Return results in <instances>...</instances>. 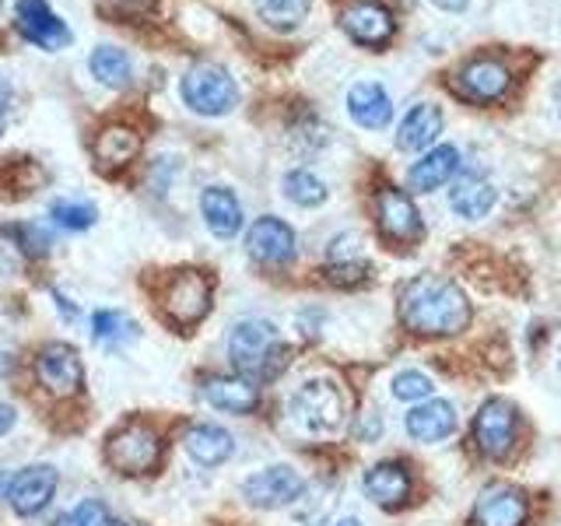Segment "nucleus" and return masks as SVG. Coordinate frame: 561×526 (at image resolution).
<instances>
[{"mask_svg":"<svg viewBox=\"0 0 561 526\" xmlns=\"http://www.w3.org/2000/svg\"><path fill=\"white\" fill-rule=\"evenodd\" d=\"M470 302L467 295L446 277L421 274L408 281L400 291V320L421 338H449L470 327Z\"/></svg>","mask_w":561,"mask_h":526,"instance_id":"f257e3e1","label":"nucleus"},{"mask_svg":"<svg viewBox=\"0 0 561 526\" xmlns=\"http://www.w3.org/2000/svg\"><path fill=\"white\" fill-rule=\"evenodd\" d=\"M228 358L245 379H277L288 365V344L267 320H242L228 333Z\"/></svg>","mask_w":561,"mask_h":526,"instance_id":"f03ea898","label":"nucleus"},{"mask_svg":"<svg viewBox=\"0 0 561 526\" xmlns=\"http://www.w3.org/2000/svg\"><path fill=\"white\" fill-rule=\"evenodd\" d=\"M288 411L298 428H306L312 435H333L344 425L347 403L341 386L333 379H309L291 393Z\"/></svg>","mask_w":561,"mask_h":526,"instance_id":"7ed1b4c3","label":"nucleus"},{"mask_svg":"<svg viewBox=\"0 0 561 526\" xmlns=\"http://www.w3.org/2000/svg\"><path fill=\"white\" fill-rule=\"evenodd\" d=\"M180 95L197 116H225L239 105V84L218 64H193L180 81Z\"/></svg>","mask_w":561,"mask_h":526,"instance_id":"20e7f679","label":"nucleus"},{"mask_svg":"<svg viewBox=\"0 0 561 526\" xmlns=\"http://www.w3.org/2000/svg\"><path fill=\"white\" fill-rule=\"evenodd\" d=\"M162 460V435L145 421H130L105 443V464L119 473H151Z\"/></svg>","mask_w":561,"mask_h":526,"instance_id":"39448f33","label":"nucleus"},{"mask_svg":"<svg viewBox=\"0 0 561 526\" xmlns=\"http://www.w3.org/2000/svg\"><path fill=\"white\" fill-rule=\"evenodd\" d=\"M210 295H215V285L204 271H175L162 288V309L169 323L183 330L197 327L210 309Z\"/></svg>","mask_w":561,"mask_h":526,"instance_id":"423d86ee","label":"nucleus"},{"mask_svg":"<svg viewBox=\"0 0 561 526\" xmlns=\"http://www.w3.org/2000/svg\"><path fill=\"white\" fill-rule=\"evenodd\" d=\"M341 28L355 46L386 49L397 35V18L379 0H351L341 11Z\"/></svg>","mask_w":561,"mask_h":526,"instance_id":"0eeeda50","label":"nucleus"},{"mask_svg":"<svg viewBox=\"0 0 561 526\" xmlns=\"http://www.w3.org/2000/svg\"><path fill=\"white\" fill-rule=\"evenodd\" d=\"M306 491V481L298 478V470L288 464L263 467L242 481V499L253 508H285Z\"/></svg>","mask_w":561,"mask_h":526,"instance_id":"6e6552de","label":"nucleus"},{"mask_svg":"<svg viewBox=\"0 0 561 526\" xmlns=\"http://www.w3.org/2000/svg\"><path fill=\"white\" fill-rule=\"evenodd\" d=\"M376 218H379V232L390 242L411 245V242H417L421 236H425V221H421L408 190L382 186L376 193Z\"/></svg>","mask_w":561,"mask_h":526,"instance_id":"1a4fd4ad","label":"nucleus"},{"mask_svg":"<svg viewBox=\"0 0 561 526\" xmlns=\"http://www.w3.org/2000/svg\"><path fill=\"white\" fill-rule=\"evenodd\" d=\"M508 88H513V70L495 57H473L456 75V92L473 105L502 102L508 95Z\"/></svg>","mask_w":561,"mask_h":526,"instance_id":"9d476101","label":"nucleus"},{"mask_svg":"<svg viewBox=\"0 0 561 526\" xmlns=\"http://www.w3.org/2000/svg\"><path fill=\"white\" fill-rule=\"evenodd\" d=\"M516 428H519V418L516 408L502 397H491L481 403L478 418H473V443L484 456H505L516 443Z\"/></svg>","mask_w":561,"mask_h":526,"instance_id":"9b49d317","label":"nucleus"},{"mask_svg":"<svg viewBox=\"0 0 561 526\" xmlns=\"http://www.w3.org/2000/svg\"><path fill=\"white\" fill-rule=\"evenodd\" d=\"M57 484H60L57 467L32 464L25 470H18L14 478L8 481L4 499H8V505L14 508L18 516H35L53 502V495H57Z\"/></svg>","mask_w":561,"mask_h":526,"instance_id":"f8f14e48","label":"nucleus"},{"mask_svg":"<svg viewBox=\"0 0 561 526\" xmlns=\"http://www.w3.org/2000/svg\"><path fill=\"white\" fill-rule=\"evenodd\" d=\"M245 250L263 267H288V263L298 256V239L291 232L288 221H280L274 215L256 218L245 232Z\"/></svg>","mask_w":561,"mask_h":526,"instance_id":"ddd939ff","label":"nucleus"},{"mask_svg":"<svg viewBox=\"0 0 561 526\" xmlns=\"http://www.w3.org/2000/svg\"><path fill=\"white\" fill-rule=\"evenodd\" d=\"M35 376L46 386L49 393L57 397H70L81 390L84 382V368H81V355L64 341H53L39 351L35 358Z\"/></svg>","mask_w":561,"mask_h":526,"instance_id":"4468645a","label":"nucleus"},{"mask_svg":"<svg viewBox=\"0 0 561 526\" xmlns=\"http://www.w3.org/2000/svg\"><path fill=\"white\" fill-rule=\"evenodd\" d=\"M14 22H18V32L39 49H64L75 39L70 28L64 25V18L53 11L46 0H18Z\"/></svg>","mask_w":561,"mask_h":526,"instance_id":"2eb2a0df","label":"nucleus"},{"mask_svg":"<svg viewBox=\"0 0 561 526\" xmlns=\"http://www.w3.org/2000/svg\"><path fill=\"white\" fill-rule=\"evenodd\" d=\"M530 502L513 484H491L473 505V526H523Z\"/></svg>","mask_w":561,"mask_h":526,"instance_id":"dca6fc26","label":"nucleus"},{"mask_svg":"<svg viewBox=\"0 0 561 526\" xmlns=\"http://www.w3.org/2000/svg\"><path fill=\"white\" fill-rule=\"evenodd\" d=\"M463 169V158L456 145H435L417 162L408 169V186L414 193H432V190H443L456 172Z\"/></svg>","mask_w":561,"mask_h":526,"instance_id":"f3484780","label":"nucleus"},{"mask_svg":"<svg viewBox=\"0 0 561 526\" xmlns=\"http://www.w3.org/2000/svg\"><path fill=\"white\" fill-rule=\"evenodd\" d=\"M403 428H408V435L414 438V443H428V446L443 443V438H449L456 432V408L449 400L428 397L408 411Z\"/></svg>","mask_w":561,"mask_h":526,"instance_id":"a211bd4d","label":"nucleus"},{"mask_svg":"<svg viewBox=\"0 0 561 526\" xmlns=\"http://www.w3.org/2000/svg\"><path fill=\"white\" fill-rule=\"evenodd\" d=\"M443 110L435 102H417L408 110V116L397 127V148L400 151H428L435 148L438 134H443Z\"/></svg>","mask_w":561,"mask_h":526,"instance_id":"6ab92c4d","label":"nucleus"},{"mask_svg":"<svg viewBox=\"0 0 561 526\" xmlns=\"http://www.w3.org/2000/svg\"><path fill=\"white\" fill-rule=\"evenodd\" d=\"M204 400L225 414H253L260 408V386L245 376H215L204 382Z\"/></svg>","mask_w":561,"mask_h":526,"instance_id":"aec40b11","label":"nucleus"},{"mask_svg":"<svg viewBox=\"0 0 561 526\" xmlns=\"http://www.w3.org/2000/svg\"><path fill=\"white\" fill-rule=\"evenodd\" d=\"M347 113L365 130H382L393 119V99L379 81H358L347 92Z\"/></svg>","mask_w":561,"mask_h":526,"instance_id":"412c9836","label":"nucleus"},{"mask_svg":"<svg viewBox=\"0 0 561 526\" xmlns=\"http://www.w3.org/2000/svg\"><path fill=\"white\" fill-rule=\"evenodd\" d=\"M183 449L197 460L201 467H221L236 449V438L228 428L215 425V421H201V425H190L183 435Z\"/></svg>","mask_w":561,"mask_h":526,"instance_id":"4be33fe9","label":"nucleus"},{"mask_svg":"<svg viewBox=\"0 0 561 526\" xmlns=\"http://www.w3.org/2000/svg\"><path fill=\"white\" fill-rule=\"evenodd\" d=\"M365 495L373 499L376 505H386V508H393V505H403L411 495V473L403 464L397 460H386V464H376L373 470L365 473Z\"/></svg>","mask_w":561,"mask_h":526,"instance_id":"5701e85b","label":"nucleus"},{"mask_svg":"<svg viewBox=\"0 0 561 526\" xmlns=\"http://www.w3.org/2000/svg\"><path fill=\"white\" fill-rule=\"evenodd\" d=\"M201 215L218 239H236L242 228V204L228 186H207L201 197Z\"/></svg>","mask_w":561,"mask_h":526,"instance_id":"b1692460","label":"nucleus"},{"mask_svg":"<svg viewBox=\"0 0 561 526\" xmlns=\"http://www.w3.org/2000/svg\"><path fill=\"white\" fill-rule=\"evenodd\" d=\"M495 204H499V190L491 180H484V175H467V180H460L449 190V207L467 221L488 218L491 210H495Z\"/></svg>","mask_w":561,"mask_h":526,"instance_id":"393cba45","label":"nucleus"},{"mask_svg":"<svg viewBox=\"0 0 561 526\" xmlns=\"http://www.w3.org/2000/svg\"><path fill=\"white\" fill-rule=\"evenodd\" d=\"M327 271L337 285H358V281L368 277V260L362 253V242L358 236H337L330 242L327 250Z\"/></svg>","mask_w":561,"mask_h":526,"instance_id":"a878e982","label":"nucleus"},{"mask_svg":"<svg viewBox=\"0 0 561 526\" xmlns=\"http://www.w3.org/2000/svg\"><path fill=\"white\" fill-rule=\"evenodd\" d=\"M137 151H140V134L127 127V123H110V127H102L95 137V158L105 169H119L134 162Z\"/></svg>","mask_w":561,"mask_h":526,"instance_id":"bb28decb","label":"nucleus"},{"mask_svg":"<svg viewBox=\"0 0 561 526\" xmlns=\"http://www.w3.org/2000/svg\"><path fill=\"white\" fill-rule=\"evenodd\" d=\"M88 67H92L95 81H102L105 88H127L134 81V64L127 57V49L119 46H99L88 57Z\"/></svg>","mask_w":561,"mask_h":526,"instance_id":"cd10ccee","label":"nucleus"},{"mask_svg":"<svg viewBox=\"0 0 561 526\" xmlns=\"http://www.w3.org/2000/svg\"><path fill=\"white\" fill-rule=\"evenodd\" d=\"M253 8L263 25H271L277 32H295L306 22L312 0H253Z\"/></svg>","mask_w":561,"mask_h":526,"instance_id":"c85d7f7f","label":"nucleus"},{"mask_svg":"<svg viewBox=\"0 0 561 526\" xmlns=\"http://www.w3.org/2000/svg\"><path fill=\"white\" fill-rule=\"evenodd\" d=\"M92 338L102 347H119L137 338V323L130 316H123L119 309H99L92 316Z\"/></svg>","mask_w":561,"mask_h":526,"instance_id":"c756f323","label":"nucleus"},{"mask_svg":"<svg viewBox=\"0 0 561 526\" xmlns=\"http://www.w3.org/2000/svg\"><path fill=\"white\" fill-rule=\"evenodd\" d=\"M280 186H285V197L291 204H298V207H320L330 197L327 183L316 172H309V169H291Z\"/></svg>","mask_w":561,"mask_h":526,"instance_id":"7c9ffc66","label":"nucleus"},{"mask_svg":"<svg viewBox=\"0 0 561 526\" xmlns=\"http://www.w3.org/2000/svg\"><path fill=\"white\" fill-rule=\"evenodd\" d=\"M49 218L57 221L60 228H67V232H84V228H92L99 210L92 204L84 201H57L49 207Z\"/></svg>","mask_w":561,"mask_h":526,"instance_id":"2f4dec72","label":"nucleus"},{"mask_svg":"<svg viewBox=\"0 0 561 526\" xmlns=\"http://www.w3.org/2000/svg\"><path fill=\"white\" fill-rule=\"evenodd\" d=\"M25 228H0V277H11L25 267Z\"/></svg>","mask_w":561,"mask_h":526,"instance_id":"473e14b6","label":"nucleus"},{"mask_svg":"<svg viewBox=\"0 0 561 526\" xmlns=\"http://www.w3.org/2000/svg\"><path fill=\"white\" fill-rule=\"evenodd\" d=\"M390 390L397 400H408V403H421V400H428L435 393V382L425 376V373H417V368H403V373L393 376L390 382Z\"/></svg>","mask_w":561,"mask_h":526,"instance_id":"72a5a7b5","label":"nucleus"},{"mask_svg":"<svg viewBox=\"0 0 561 526\" xmlns=\"http://www.w3.org/2000/svg\"><path fill=\"white\" fill-rule=\"evenodd\" d=\"M64 526H116V523H113L110 505H105L102 499H84L70 508Z\"/></svg>","mask_w":561,"mask_h":526,"instance_id":"f704fd0d","label":"nucleus"},{"mask_svg":"<svg viewBox=\"0 0 561 526\" xmlns=\"http://www.w3.org/2000/svg\"><path fill=\"white\" fill-rule=\"evenodd\" d=\"M8 116H11V81L0 75V134L8 127Z\"/></svg>","mask_w":561,"mask_h":526,"instance_id":"c9c22d12","label":"nucleus"},{"mask_svg":"<svg viewBox=\"0 0 561 526\" xmlns=\"http://www.w3.org/2000/svg\"><path fill=\"white\" fill-rule=\"evenodd\" d=\"M14 421H18V411L11 408V403L0 400V438H4L14 428Z\"/></svg>","mask_w":561,"mask_h":526,"instance_id":"e433bc0d","label":"nucleus"},{"mask_svg":"<svg viewBox=\"0 0 561 526\" xmlns=\"http://www.w3.org/2000/svg\"><path fill=\"white\" fill-rule=\"evenodd\" d=\"M435 8H443V11H453V14H460L470 8V0H432Z\"/></svg>","mask_w":561,"mask_h":526,"instance_id":"4c0bfd02","label":"nucleus"},{"mask_svg":"<svg viewBox=\"0 0 561 526\" xmlns=\"http://www.w3.org/2000/svg\"><path fill=\"white\" fill-rule=\"evenodd\" d=\"M554 105H558V113H561V78H558V84H554Z\"/></svg>","mask_w":561,"mask_h":526,"instance_id":"58836bf2","label":"nucleus"},{"mask_svg":"<svg viewBox=\"0 0 561 526\" xmlns=\"http://www.w3.org/2000/svg\"><path fill=\"white\" fill-rule=\"evenodd\" d=\"M4 491H8V478H4V470H0V499H4Z\"/></svg>","mask_w":561,"mask_h":526,"instance_id":"ea45409f","label":"nucleus"},{"mask_svg":"<svg viewBox=\"0 0 561 526\" xmlns=\"http://www.w3.org/2000/svg\"><path fill=\"white\" fill-rule=\"evenodd\" d=\"M8 373V358L4 355H0V376H4Z\"/></svg>","mask_w":561,"mask_h":526,"instance_id":"a19ab883","label":"nucleus"},{"mask_svg":"<svg viewBox=\"0 0 561 526\" xmlns=\"http://www.w3.org/2000/svg\"><path fill=\"white\" fill-rule=\"evenodd\" d=\"M337 526H362V523H358V519H341Z\"/></svg>","mask_w":561,"mask_h":526,"instance_id":"79ce46f5","label":"nucleus"},{"mask_svg":"<svg viewBox=\"0 0 561 526\" xmlns=\"http://www.w3.org/2000/svg\"><path fill=\"white\" fill-rule=\"evenodd\" d=\"M0 8H4V0H0Z\"/></svg>","mask_w":561,"mask_h":526,"instance_id":"37998d69","label":"nucleus"}]
</instances>
